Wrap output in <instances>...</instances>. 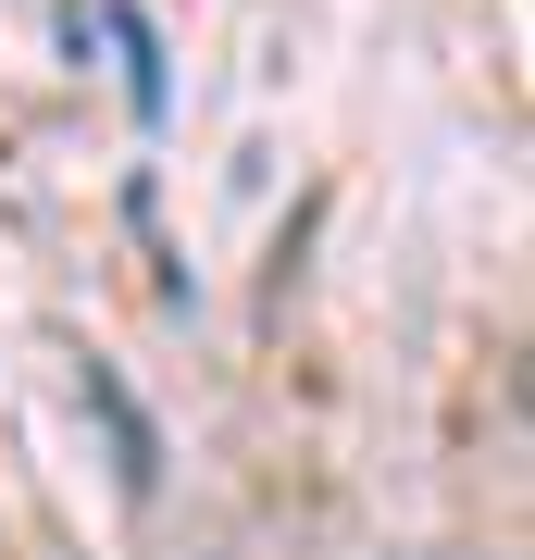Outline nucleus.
<instances>
[{
  "label": "nucleus",
  "mask_w": 535,
  "mask_h": 560,
  "mask_svg": "<svg viewBox=\"0 0 535 560\" xmlns=\"http://www.w3.org/2000/svg\"><path fill=\"white\" fill-rule=\"evenodd\" d=\"M75 399L100 411V436H113V474H125V499H150V486H162V436H150V411L125 399V374H113V361H75Z\"/></svg>",
  "instance_id": "nucleus-1"
},
{
  "label": "nucleus",
  "mask_w": 535,
  "mask_h": 560,
  "mask_svg": "<svg viewBox=\"0 0 535 560\" xmlns=\"http://www.w3.org/2000/svg\"><path fill=\"white\" fill-rule=\"evenodd\" d=\"M88 25L113 38V62H125V113L138 125H162L175 113V75H162V25L138 13V0H88Z\"/></svg>",
  "instance_id": "nucleus-2"
}]
</instances>
